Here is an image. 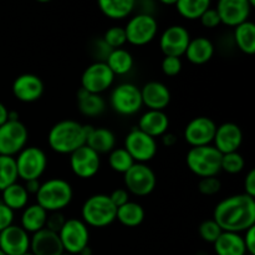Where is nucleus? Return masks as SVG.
Listing matches in <instances>:
<instances>
[{"instance_id": "1", "label": "nucleus", "mask_w": 255, "mask_h": 255, "mask_svg": "<svg viewBox=\"0 0 255 255\" xmlns=\"http://www.w3.org/2000/svg\"><path fill=\"white\" fill-rule=\"evenodd\" d=\"M213 219L223 232L244 233L255 226V199L247 194H234L219 202Z\"/></svg>"}, {"instance_id": "2", "label": "nucleus", "mask_w": 255, "mask_h": 255, "mask_svg": "<svg viewBox=\"0 0 255 255\" xmlns=\"http://www.w3.org/2000/svg\"><path fill=\"white\" fill-rule=\"evenodd\" d=\"M90 125H82L75 120H62L55 124L47 133V143L59 154H71L86 144Z\"/></svg>"}, {"instance_id": "3", "label": "nucleus", "mask_w": 255, "mask_h": 255, "mask_svg": "<svg viewBox=\"0 0 255 255\" xmlns=\"http://www.w3.org/2000/svg\"><path fill=\"white\" fill-rule=\"evenodd\" d=\"M36 203L47 213L61 212L71 203L74 191L71 184L62 178H50L41 183L37 191Z\"/></svg>"}, {"instance_id": "4", "label": "nucleus", "mask_w": 255, "mask_h": 255, "mask_svg": "<svg viewBox=\"0 0 255 255\" xmlns=\"http://www.w3.org/2000/svg\"><path fill=\"white\" fill-rule=\"evenodd\" d=\"M117 208L107 194H94L81 207V221L87 227L105 228L116 221Z\"/></svg>"}, {"instance_id": "5", "label": "nucleus", "mask_w": 255, "mask_h": 255, "mask_svg": "<svg viewBox=\"0 0 255 255\" xmlns=\"http://www.w3.org/2000/svg\"><path fill=\"white\" fill-rule=\"evenodd\" d=\"M222 156L223 154L213 144L192 147L186 156V163L189 171L201 178L217 177L222 171Z\"/></svg>"}, {"instance_id": "6", "label": "nucleus", "mask_w": 255, "mask_h": 255, "mask_svg": "<svg viewBox=\"0 0 255 255\" xmlns=\"http://www.w3.org/2000/svg\"><path fill=\"white\" fill-rule=\"evenodd\" d=\"M17 176L24 182L40 179L47 167L45 151L36 146H26L15 158Z\"/></svg>"}, {"instance_id": "7", "label": "nucleus", "mask_w": 255, "mask_h": 255, "mask_svg": "<svg viewBox=\"0 0 255 255\" xmlns=\"http://www.w3.org/2000/svg\"><path fill=\"white\" fill-rule=\"evenodd\" d=\"M110 104L112 110L121 116H133L143 106L141 89L131 82L117 85L111 92Z\"/></svg>"}, {"instance_id": "8", "label": "nucleus", "mask_w": 255, "mask_h": 255, "mask_svg": "<svg viewBox=\"0 0 255 255\" xmlns=\"http://www.w3.org/2000/svg\"><path fill=\"white\" fill-rule=\"evenodd\" d=\"M124 29L128 44L133 46H144L156 37L158 22L153 15L138 12L127 21Z\"/></svg>"}, {"instance_id": "9", "label": "nucleus", "mask_w": 255, "mask_h": 255, "mask_svg": "<svg viewBox=\"0 0 255 255\" xmlns=\"http://www.w3.org/2000/svg\"><path fill=\"white\" fill-rule=\"evenodd\" d=\"M27 127L21 121H7L0 126V156L15 157L26 147Z\"/></svg>"}, {"instance_id": "10", "label": "nucleus", "mask_w": 255, "mask_h": 255, "mask_svg": "<svg viewBox=\"0 0 255 255\" xmlns=\"http://www.w3.org/2000/svg\"><path fill=\"white\" fill-rule=\"evenodd\" d=\"M64 252L71 255H79L86 247H89V227L81 219H66L64 227L59 232Z\"/></svg>"}, {"instance_id": "11", "label": "nucleus", "mask_w": 255, "mask_h": 255, "mask_svg": "<svg viewBox=\"0 0 255 255\" xmlns=\"http://www.w3.org/2000/svg\"><path fill=\"white\" fill-rule=\"evenodd\" d=\"M126 191L137 197H146L154 191L157 177L147 163H134L124 174Z\"/></svg>"}, {"instance_id": "12", "label": "nucleus", "mask_w": 255, "mask_h": 255, "mask_svg": "<svg viewBox=\"0 0 255 255\" xmlns=\"http://www.w3.org/2000/svg\"><path fill=\"white\" fill-rule=\"evenodd\" d=\"M124 148L128 152L136 163H147L152 161L158 151L156 139L143 133L137 127H133L126 134Z\"/></svg>"}, {"instance_id": "13", "label": "nucleus", "mask_w": 255, "mask_h": 255, "mask_svg": "<svg viewBox=\"0 0 255 255\" xmlns=\"http://www.w3.org/2000/svg\"><path fill=\"white\" fill-rule=\"evenodd\" d=\"M114 72L106 62L95 61L84 70L81 75V89L90 94L101 95L112 86L115 81Z\"/></svg>"}, {"instance_id": "14", "label": "nucleus", "mask_w": 255, "mask_h": 255, "mask_svg": "<svg viewBox=\"0 0 255 255\" xmlns=\"http://www.w3.org/2000/svg\"><path fill=\"white\" fill-rule=\"evenodd\" d=\"M253 5V0H219L216 5V10L221 19V24L237 27L248 21Z\"/></svg>"}, {"instance_id": "15", "label": "nucleus", "mask_w": 255, "mask_h": 255, "mask_svg": "<svg viewBox=\"0 0 255 255\" xmlns=\"http://www.w3.org/2000/svg\"><path fill=\"white\" fill-rule=\"evenodd\" d=\"M217 125L212 119L198 116L192 119L184 128V139L192 147L209 146L213 143Z\"/></svg>"}, {"instance_id": "16", "label": "nucleus", "mask_w": 255, "mask_h": 255, "mask_svg": "<svg viewBox=\"0 0 255 255\" xmlns=\"http://www.w3.org/2000/svg\"><path fill=\"white\" fill-rule=\"evenodd\" d=\"M101 167L100 154L86 144L70 154V168L72 173L81 179H89L96 176Z\"/></svg>"}, {"instance_id": "17", "label": "nucleus", "mask_w": 255, "mask_h": 255, "mask_svg": "<svg viewBox=\"0 0 255 255\" xmlns=\"http://www.w3.org/2000/svg\"><path fill=\"white\" fill-rule=\"evenodd\" d=\"M191 41V35L187 27L182 25L168 26L159 37V49L164 56L181 57L186 54V50Z\"/></svg>"}, {"instance_id": "18", "label": "nucleus", "mask_w": 255, "mask_h": 255, "mask_svg": "<svg viewBox=\"0 0 255 255\" xmlns=\"http://www.w3.org/2000/svg\"><path fill=\"white\" fill-rule=\"evenodd\" d=\"M15 99L24 104H32L41 99L45 91V85L37 75L22 74L14 80L11 86Z\"/></svg>"}, {"instance_id": "19", "label": "nucleus", "mask_w": 255, "mask_h": 255, "mask_svg": "<svg viewBox=\"0 0 255 255\" xmlns=\"http://www.w3.org/2000/svg\"><path fill=\"white\" fill-rule=\"evenodd\" d=\"M0 251L5 255H22L30 252V234L20 226L7 227L0 232Z\"/></svg>"}, {"instance_id": "20", "label": "nucleus", "mask_w": 255, "mask_h": 255, "mask_svg": "<svg viewBox=\"0 0 255 255\" xmlns=\"http://www.w3.org/2000/svg\"><path fill=\"white\" fill-rule=\"evenodd\" d=\"M243 142V132L238 125L233 122H226L221 126H217L216 136L213 139V146L222 154L238 152Z\"/></svg>"}, {"instance_id": "21", "label": "nucleus", "mask_w": 255, "mask_h": 255, "mask_svg": "<svg viewBox=\"0 0 255 255\" xmlns=\"http://www.w3.org/2000/svg\"><path fill=\"white\" fill-rule=\"evenodd\" d=\"M142 104L148 110L163 111L171 102V91L168 86L159 81H149L141 89Z\"/></svg>"}, {"instance_id": "22", "label": "nucleus", "mask_w": 255, "mask_h": 255, "mask_svg": "<svg viewBox=\"0 0 255 255\" xmlns=\"http://www.w3.org/2000/svg\"><path fill=\"white\" fill-rule=\"evenodd\" d=\"M30 252L34 255H61L65 253L59 234L46 228L30 237Z\"/></svg>"}, {"instance_id": "23", "label": "nucleus", "mask_w": 255, "mask_h": 255, "mask_svg": "<svg viewBox=\"0 0 255 255\" xmlns=\"http://www.w3.org/2000/svg\"><path fill=\"white\" fill-rule=\"evenodd\" d=\"M168 127L169 119L166 112L148 110L139 117L137 128L156 139L157 137H162L164 133H167Z\"/></svg>"}, {"instance_id": "24", "label": "nucleus", "mask_w": 255, "mask_h": 255, "mask_svg": "<svg viewBox=\"0 0 255 255\" xmlns=\"http://www.w3.org/2000/svg\"><path fill=\"white\" fill-rule=\"evenodd\" d=\"M214 52H216V49L212 40L206 36H198L191 39L184 55L191 64L204 65L211 61Z\"/></svg>"}, {"instance_id": "25", "label": "nucleus", "mask_w": 255, "mask_h": 255, "mask_svg": "<svg viewBox=\"0 0 255 255\" xmlns=\"http://www.w3.org/2000/svg\"><path fill=\"white\" fill-rule=\"evenodd\" d=\"M86 146L94 149L97 154L110 153L116 148V136L106 127H92L87 134Z\"/></svg>"}, {"instance_id": "26", "label": "nucleus", "mask_w": 255, "mask_h": 255, "mask_svg": "<svg viewBox=\"0 0 255 255\" xmlns=\"http://www.w3.org/2000/svg\"><path fill=\"white\" fill-rule=\"evenodd\" d=\"M217 255H246L247 249L244 246L243 236L232 232H222L213 243Z\"/></svg>"}, {"instance_id": "27", "label": "nucleus", "mask_w": 255, "mask_h": 255, "mask_svg": "<svg viewBox=\"0 0 255 255\" xmlns=\"http://www.w3.org/2000/svg\"><path fill=\"white\" fill-rule=\"evenodd\" d=\"M47 212L39 204H30L22 209L21 213V228L29 234H34L41 231L46 226Z\"/></svg>"}, {"instance_id": "28", "label": "nucleus", "mask_w": 255, "mask_h": 255, "mask_svg": "<svg viewBox=\"0 0 255 255\" xmlns=\"http://www.w3.org/2000/svg\"><path fill=\"white\" fill-rule=\"evenodd\" d=\"M77 106L84 116L97 117L105 112L106 102L101 95L90 94L86 90L80 87L77 91Z\"/></svg>"}, {"instance_id": "29", "label": "nucleus", "mask_w": 255, "mask_h": 255, "mask_svg": "<svg viewBox=\"0 0 255 255\" xmlns=\"http://www.w3.org/2000/svg\"><path fill=\"white\" fill-rule=\"evenodd\" d=\"M136 4L133 0H100L99 9L106 17L121 20L133 12Z\"/></svg>"}, {"instance_id": "30", "label": "nucleus", "mask_w": 255, "mask_h": 255, "mask_svg": "<svg viewBox=\"0 0 255 255\" xmlns=\"http://www.w3.org/2000/svg\"><path fill=\"white\" fill-rule=\"evenodd\" d=\"M144 213L143 207L137 202H127L124 206L119 207L116 212V219L125 227L128 228H134L143 223Z\"/></svg>"}, {"instance_id": "31", "label": "nucleus", "mask_w": 255, "mask_h": 255, "mask_svg": "<svg viewBox=\"0 0 255 255\" xmlns=\"http://www.w3.org/2000/svg\"><path fill=\"white\" fill-rule=\"evenodd\" d=\"M106 65L110 67L115 76H124L127 75L133 69L134 60L131 52L126 49H116L112 50L106 59Z\"/></svg>"}, {"instance_id": "32", "label": "nucleus", "mask_w": 255, "mask_h": 255, "mask_svg": "<svg viewBox=\"0 0 255 255\" xmlns=\"http://www.w3.org/2000/svg\"><path fill=\"white\" fill-rule=\"evenodd\" d=\"M234 41L237 47L246 55L255 54V25L253 21H246L234 27Z\"/></svg>"}, {"instance_id": "33", "label": "nucleus", "mask_w": 255, "mask_h": 255, "mask_svg": "<svg viewBox=\"0 0 255 255\" xmlns=\"http://www.w3.org/2000/svg\"><path fill=\"white\" fill-rule=\"evenodd\" d=\"M1 202L12 212L24 209L29 203V193L24 184L14 183L1 192Z\"/></svg>"}, {"instance_id": "34", "label": "nucleus", "mask_w": 255, "mask_h": 255, "mask_svg": "<svg viewBox=\"0 0 255 255\" xmlns=\"http://www.w3.org/2000/svg\"><path fill=\"white\" fill-rule=\"evenodd\" d=\"M174 6L182 17L196 20L199 19L203 12L212 6V4L209 0H179L176 1Z\"/></svg>"}, {"instance_id": "35", "label": "nucleus", "mask_w": 255, "mask_h": 255, "mask_svg": "<svg viewBox=\"0 0 255 255\" xmlns=\"http://www.w3.org/2000/svg\"><path fill=\"white\" fill-rule=\"evenodd\" d=\"M17 179L19 176H17L15 157L0 156V192L16 183Z\"/></svg>"}, {"instance_id": "36", "label": "nucleus", "mask_w": 255, "mask_h": 255, "mask_svg": "<svg viewBox=\"0 0 255 255\" xmlns=\"http://www.w3.org/2000/svg\"><path fill=\"white\" fill-rule=\"evenodd\" d=\"M136 162L125 148H115L109 153L110 168L117 173L125 174Z\"/></svg>"}, {"instance_id": "37", "label": "nucleus", "mask_w": 255, "mask_h": 255, "mask_svg": "<svg viewBox=\"0 0 255 255\" xmlns=\"http://www.w3.org/2000/svg\"><path fill=\"white\" fill-rule=\"evenodd\" d=\"M246 167V161L239 152H232L222 156L221 169L229 174H238Z\"/></svg>"}, {"instance_id": "38", "label": "nucleus", "mask_w": 255, "mask_h": 255, "mask_svg": "<svg viewBox=\"0 0 255 255\" xmlns=\"http://www.w3.org/2000/svg\"><path fill=\"white\" fill-rule=\"evenodd\" d=\"M102 39L106 42L107 46L111 47L112 50L122 49L127 42L126 32L122 26H111L110 29H107Z\"/></svg>"}, {"instance_id": "39", "label": "nucleus", "mask_w": 255, "mask_h": 255, "mask_svg": "<svg viewBox=\"0 0 255 255\" xmlns=\"http://www.w3.org/2000/svg\"><path fill=\"white\" fill-rule=\"evenodd\" d=\"M199 232V237L203 239L204 242L207 243H212L213 244L214 242L218 239V237L222 234V229L213 219H207V221L202 222L201 226L198 228Z\"/></svg>"}, {"instance_id": "40", "label": "nucleus", "mask_w": 255, "mask_h": 255, "mask_svg": "<svg viewBox=\"0 0 255 255\" xmlns=\"http://www.w3.org/2000/svg\"><path fill=\"white\" fill-rule=\"evenodd\" d=\"M182 60L181 57L164 56L161 62V70L166 76L173 77L177 76L182 71Z\"/></svg>"}, {"instance_id": "41", "label": "nucleus", "mask_w": 255, "mask_h": 255, "mask_svg": "<svg viewBox=\"0 0 255 255\" xmlns=\"http://www.w3.org/2000/svg\"><path fill=\"white\" fill-rule=\"evenodd\" d=\"M222 189V183L217 177L202 178L198 183V191L204 196H214Z\"/></svg>"}, {"instance_id": "42", "label": "nucleus", "mask_w": 255, "mask_h": 255, "mask_svg": "<svg viewBox=\"0 0 255 255\" xmlns=\"http://www.w3.org/2000/svg\"><path fill=\"white\" fill-rule=\"evenodd\" d=\"M66 218L64 217V214L61 212H52V213L47 214L46 219V226L45 228L50 232H54V233L59 234V232L61 231V228L64 227Z\"/></svg>"}, {"instance_id": "43", "label": "nucleus", "mask_w": 255, "mask_h": 255, "mask_svg": "<svg viewBox=\"0 0 255 255\" xmlns=\"http://www.w3.org/2000/svg\"><path fill=\"white\" fill-rule=\"evenodd\" d=\"M199 21H201L202 26L207 27V29H214V27L221 25V19H219L218 12H217L216 7L212 6L203 12V15L199 17Z\"/></svg>"}, {"instance_id": "44", "label": "nucleus", "mask_w": 255, "mask_h": 255, "mask_svg": "<svg viewBox=\"0 0 255 255\" xmlns=\"http://www.w3.org/2000/svg\"><path fill=\"white\" fill-rule=\"evenodd\" d=\"M111 51L112 49L107 46V44L104 41V39H97L96 41L94 42V45H92V52H94V56H96V61L105 62Z\"/></svg>"}, {"instance_id": "45", "label": "nucleus", "mask_w": 255, "mask_h": 255, "mask_svg": "<svg viewBox=\"0 0 255 255\" xmlns=\"http://www.w3.org/2000/svg\"><path fill=\"white\" fill-rule=\"evenodd\" d=\"M14 222V212L7 208L1 201H0V232L6 229L7 227L12 226Z\"/></svg>"}, {"instance_id": "46", "label": "nucleus", "mask_w": 255, "mask_h": 255, "mask_svg": "<svg viewBox=\"0 0 255 255\" xmlns=\"http://www.w3.org/2000/svg\"><path fill=\"white\" fill-rule=\"evenodd\" d=\"M109 197L116 208L129 202V193L126 191V188H116L115 191H112L111 194H109Z\"/></svg>"}, {"instance_id": "47", "label": "nucleus", "mask_w": 255, "mask_h": 255, "mask_svg": "<svg viewBox=\"0 0 255 255\" xmlns=\"http://www.w3.org/2000/svg\"><path fill=\"white\" fill-rule=\"evenodd\" d=\"M244 246H246L247 253H249L251 255H255V226L249 228L248 231L244 232Z\"/></svg>"}, {"instance_id": "48", "label": "nucleus", "mask_w": 255, "mask_h": 255, "mask_svg": "<svg viewBox=\"0 0 255 255\" xmlns=\"http://www.w3.org/2000/svg\"><path fill=\"white\" fill-rule=\"evenodd\" d=\"M244 194L255 198V169H251L244 179Z\"/></svg>"}, {"instance_id": "49", "label": "nucleus", "mask_w": 255, "mask_h": 255, "mask_svg": "<svg viewBox=\"0 0 255 255\" xmlns=\"http://www.w3.org/2000/svg\"><path fill=\"white\" fill-rule=\"evenodd\" d=\"M40 186H41V182L39 179H32V181L24 182V187L27 193H29V196L30 194H36L37 191L40 189Z\"/></svg>"}, {"instance_id": "50", "label": "nucleus", "mask_w": 255, "mask_h": 255, "mask_svg": "<svg viewBox=\"0 0 255 255\" xmlns=\"http://www.w3.org/2000/svg\"><path fill=\"white\" fill-rule=\"evenodd\" d=\"M178 138H177L176 134L171 133V132H167L162 136V143L164 144L166 147H173L174 144L177 143Z\"/></svg>"}, {"instance_id": "51", "label": "nucleus", "mask_w": 255, "mask_h": 255, "mask_svg": "<svg viewBox=\"0 0 255 255\" xmlns=\"http://www.w3.org/2000/svg\"><path fill=\"white\" fill-rule=\"evenodd\" d=\"M7 117H9V110L2 102H0V126L7 122Z\"/></svg>"}, {"instance_id": "52", "label": "nucleus", "mask_w": 255, "mask_h": 255, "mask_svg": "<svg viewBox=\"0 0 255 255\" xmlns=\"http://www.w3.org/2000/svg\"><path fill=\"white\" fill-rule=\"evenodd\" d=\"M79 255H92V249L90 247H86Z\"/></svg>"}, {"instance_id": "53", "label": "nucleus", "mask_w": 255, "mask_h": 255, "mask_svg": "<svg viewBox=\"0 0 255 255\" xmlns=\"http://www.w3.org/2000/svg\"><path fill=\"white\" fill-rule=\"evenodd\" d=\"M162 4H164V5H176V0H171V1H166V0H163V1H162Z\"/></svg>"}, {"instance_id": "54", "label": "nucleus", "mask_w": 255, "mask_h": 255, "mask_svg": "<svg viewBox=\"0 0 255 255\" xmlns=\"http://www.w3.org/2000/svg\"><path fill=\"white\" fill-rule=\"evenodd\" d=\"M22 255H34L31 253V252H27V253H25V254H22Z\"/></svg>"}, {"instance_id": "55", "label": "nucleus", "mask_w": 255, "mask_h": 255, "mask_svg": "<svg viewBox=\"0 0 255 255\" xmlns=\"http://www.w3.org/2000/svg\"><path fill=\"white\" fill-rule=\"evenodd\" d=\"M61 255H71V254H67V253H62Z\"/></svg>"}, {"instance_id": "56", "label": "nucleus", "mask_w": 255, "mask_h": 255, "mask_svg": "<svg viewBox=\"0 0 255 255\" xmlns=\"http://www.w3.org/2000/svg\"><path fill=\"white\" fill-rule=\"evenodd\" d=\"M0 255H5V254H4V253H2V252H1V251H0Z\"/></svg>"}]
</instances>
